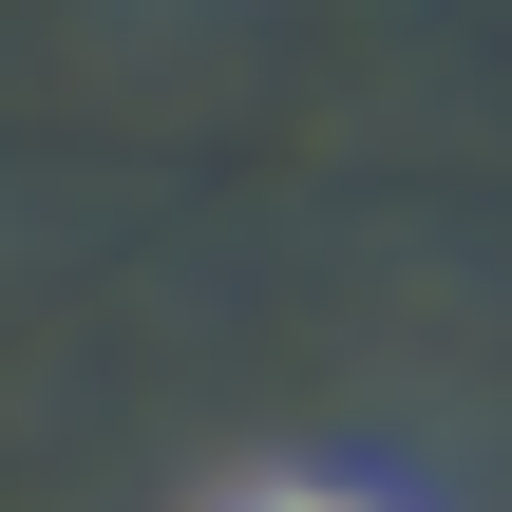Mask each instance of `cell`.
<instances>
[{"label": "cell", "instance_id": "cell-1", "mask_svg": "<svg viewBox=\"0 0 512 512\" xmlns=\"http://www.w3.org/2000/svg\"><path fill=\"white\" fill-rule=\"evenodd\" d=\"M209 512H418V494H380V475H228Z\"/></svg>", "mask_w": 512, "mask_h": 512}]
</instances>
